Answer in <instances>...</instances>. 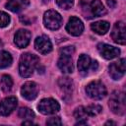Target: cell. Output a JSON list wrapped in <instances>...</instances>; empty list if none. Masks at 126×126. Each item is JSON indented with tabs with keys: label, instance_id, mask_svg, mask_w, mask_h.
<instances>
[{
	"label": "cell",
	"instance_id": "2",
	"mask_svg": "<svg viewBox=\"0 0 126 126\" xmlns=\"http://www.w3.org/2000/svg\"><path fill=\"white\" fill-rule=\"evenodd\" d=\"M108 105L111 111L115 114L122 115L125 112L126 102H125V94L120 91H115L111 94Z\"/></svg>",
	"mask_w": 126,
	"mask_h": 126
},
{
	"label": "cell",
	"instance_id": "22",
	"mask_svg": "<svg viewBox=\"0 0 126 126\" xmlns=\"http://www.w3.org/2000/svg\"><path fill=\"white\" fill-rule=\"evenodd\" d=\"M12 56L7 51H0V69L7 68L12 64Z\"/></svg>",
	"mask_w": 126,
	"mask_h": 126
},
{
	"label": "cell",
	"instance_id": "4",
	"mask_svg": "<svg viewBox=\"0 0 126 126\" xmlns=\"http://www.w3.org/2000/svg\"><path fill=\"white\" fill-rule=\"evenodd\" d=\"M43 24L47 29L51 31L58 30L62 26V17L58 12L54 10H48L44 13Z\"/></svg>",
	"mask_w": 126,
	"mask_h": 126
},
{
	"label": "cell",
	"instance_id": "27",
	"mask_svg": "<svg viewBox=\"0 0 126 126\" xmlns=\"http://www.w3.org/2000/svg\"><path fill=\"white\" fill-rule=\"evenodd\" d=\"M60 55H67V56H72L73 53L75 52L74 46H65L60 49Z\"/></svg>",
	"mask_w": 126,
	"mask_h": 126
},
{
	"label": "cell",
	"instance_id": "28",
	"mask_svg": "<svg viewBox=\"0 0 126 126\" xmlns=\"http://www.w3.org/2000/svg\"><path fill=\"white\" fill-rule=\"evenodd\" d=\"M47 125H61L62 121L59 117H51L46 121Z\"/></svg>",
	"mask_w": 126,
	"mask_h": 126
},
{
	"label": "cell",
	"instance_id": "6",
	"mask_svg": "<svg viewBox=\"0 0 126 126\" xmlns=\"http://www.w3.org/2000/svg\"><path fill=\"white\" fill-rule=\"evenodd\" d=\"M111 37L114 42L124 45L126 42V37H125V24L124 22L120 21L114 24L112 32H111Z\"/></svg>",
	"mask_w": 126,
	"mask_h": 126
},
{
	"label": "cell",
	"instance_id": "16",
	"mask_svg": "<svg viewBox=\"0 0 126 126\" xmlns=\"http://www.w3.org/2000/svg\"><path fill=\"white\" fill-rule=\"evenodd\" d=\"M92 68V60L89 55L81 54L78 59V69L79 72L83 75H86L87 72Z\"/></svg>",
	"mask_w": 126,
	"mask_h": 126
},
{
	"label": "cell",
	"instance_id": "25",
	"mask_svg": "<svg viewBox=\"0 0 126 126\" xmlns=\"http://www.w3.org/2000/svg\"><path fill=\"white\" fill-rule=\"evenodd\" d=\"M9 23H10V16L5 12L0 11V28L7 27Z\"/></svg>",
	"mask_w": 126,
	"mask_h": 126
},
{
	"label": "cell",
	"instance_id": "9",
	"mask_svg": "<svg viewBox=\"0 0 126 126\" xmlns=\"http://www.w3.org/2000/svg\"><path fill=\"white\" fill-rule=\"evenodd\" d=\"M21 94L26 99L32 100L38 94V87L34 82H31V81L30 82H26L22 86Z\"/></svg>",
	"mask_w": 126,
	"mask_h": 126
},
{
	"label": "cell",
	"instance_id": "15",
	"mask_svg": "<svg viewBox=\"0 0 126 126\" xmlns=\"http://www.w3.org/2000/svg\"><path fill=\"white\" fill-rule=\"evenodd\" d=\"M29 0H8L6 3V8L14 13H18L29 6Z\"/></svg>",
	"mask_w": 126,
	"mask_h": 126
},
{
	"label": "cell",
	"instance_id": "14",
	"mask_svg": "<svg viewBox=\"0 0 126 126\" xmlns=\"http://www.w3.org/2000/svg\"><path fill=\"white\" fill-rule=\"evenodd\" d=\"M57 65L58 68L63 72V73H72L74 70V66H73V60L71 58V56H67V55H60V58L57 61Z\"/></svg>",
	"mask_w": 126,
	"mask_h": 126
},
{
	"label": "cell",
	"instance_id": "26",
	"mask_svg": "<svg viewBox=\"0 0 126 126\" xmlns=\"http://www.w3.org/2000/svg\"><path fill=\"white\" fill-rule=\"evenodd\" d=\"M55 2L60 8L65 10L70 9L74 4V0H55Z\"/></svg>",
	"mask_w": 126,
	"mask_h": 126
},
{
	"label": "cell",
	"instance_id": "12",
	"mask_svg": "<svg viewBox=\"0 0 126 126\" xmlns=\"http://www.w3.org/2000/svg\"><path fill=\"white\" fill-rule=\"evenodd\" d=\"M35 49L41 54H47L52 50V43L46 35L37 36L34 41Z\"/></svg>",
	"mask_w": 126,
	"mask_h": 126
},
{
	"label": "cell",
	"instance_id": "13",
	"mask_svg": "<svg viewBox=\"0 0 126 126\" xmlns=\"http://www.w3.org/2000/svg\"><path fill=\"white\" fill-rule=\"evenodd\" d=\"M31 36L32 34L29 31L21 29L18 32H16L15 36H14V41L19 48H25L30 43Z\"/></svg>",
	"mask_w": 126,
	"mask_h": 126
},
{
	"label": "cell",
	"instance_id": "23",
	"mask_svg": "<svg viewBox=\"0 0 126 126\" xmlns=\"http://www.w3.org/2000/svg\"><path fill=\"white\" fill-rule=\"evenodd\" d=\"M18 115L20 118H23V119H32L34 117V112L29 107H21L19 109Z\"/></svg>",
	"mask_w": 126,
	"mask_h": 126
},
{
	"label": "cell",
	"instance_id": "32",
	"mask_svg": "<svg viewBox=\"0 0 126 126\" xmlns=\"http://www.w3.org/2000/svg\"><path fill=\"white\" fill-rule=\"evenodd\" d=\"M2 45H3V43H2V40L0 39V46H2Z\"/></svg>",
	"mask_w": 126,
	"mask_h": 126
},
{
	"label": "cell",
	"instance_id": "31",
	"mask_svg": "<svg viewBox=\"0 0 126 126\" xmlns=\"http://www.w3.org/2000/svg\"><path fill=\"white\" fill-rule=\"evenodd\" d=\"M41 1H42L43 3H48V2H49V0H41Z\"/></svg>",
	"mask_w": 126,
	"mask_h": 126
},
{
	"label": "cell",
	"instance_id": "29",
	"mask_svg": "<svg viewBox=\"0 0 126 126\" xmlns=\"http://www.w3.org/2000/svg\"><path fill=\"white\" fill-rule=\"evenodd\" d=\"M107 5L110 8H114L116 6V2H115V0H107Z\"/></svg>",
	"mask_w": 126,
	"mask_h": 126
},
{
	"label": "cell",
	"instance_id": "1",
	"mask_svg": "<svg viewBox=\"0 0 126 126\" xmlns=\"http://www.w3.org/2000/svg\"><path fill=\"white\" fill-rule=\"evenodd\" d=\"M39 63V58L32 53H24L20 58L19 63V73L22 77L28 78L32 76L34 69Z\"/></svg>",
	"mask_w": 126,
	"mask_h": 126
},
{
	"label": "cell",
	"instance_id": "5",
	"mask_svg": "<svg viewBox=\"0 0 126 126\" xmlns=\"http://www.w3.org/2000/svg\"><path fill=\"white\" fill-rule=\"evenodd\" d=\"M37 108L42 114L49 115V114H54L58 112L60 109V105L55 99L49 97V98L41 99L37 105Z\"/></svg>",
	"mask_w": 126,
	"mask_h": 126
},
{
	"label": "cell",
	"instance_id": "20",
	"mask_svg": "<svg viewBox=\"0 0 126 126\" xmlns=\"http://www.w3.org/2000/svg\"><path fill=\"white\" fill-rule=\"evenodd\" d=\"M74 116L75 118L78 120V122L76 123V125H82V124H87V117L88 114L86 112L85 107L83 106H79L75 109L74 111Z\"/></svg>",
	"mask_w": 126,
	"mask_h": 126
},
{
	"label": "cell",
	"instance_id": "3",
	"mask_svg": "<svg viewBox=\"0 0 126 126\" xmlns=\"http://www.w3.org/2000/svg\"><path fill=\"white\" fill-rule=\"evenodd\" d=\"M86 93L87 94L94 99H101L106 95V88L104 85L99 81H94L91 82L86 87Z\"/></svg>",
	"mask_w": 126,
	"mask_h": 126
},
{
	"label": "cell",
	"instance_id": "10",
	"mask_svg": "<svg viewBox=\"0 0 126 126\" xmlns=\"http://www.w3.org/2000/svg\"><path fill=\"white\" fill-rule=\"evenodd\" d=\"M17 106V98L15 96H8L1 100L0 102V115L8 116L10 115Z\"/></svg>",
	"mask_w": 126,
	"mask_h": 126
},
{
	"label": "cell",
	"instance_id": "18",
	"mask_svg": "<svg viewBox=\"0 0 126 126\" xmlns=\"http://www.w3.org/2000/svg\"><path fill=\"white\" fill-rule=\"evenodd\" d=\"M90 8H91L92 14L94 17H100L106 13V10L100 0H92L90 4Z\"/></svg>",
	"mask_w": 126,
	"mask_h": 126
},
{
	"label": "cell",
	"instance_id": "11",
	"mask_svg": "<svg viewBox=\"0 0 126 126\" xmlns=\"http://www.w3.org/2000/svg\"><path fill=\"white\" fill-rule=\"evenodd\" d=\"M97 50L100 53V55L105 59H113L120 54V50L117 47H114L106 43H98Z\"/></svg>",
	"mask_w": 126,
	"mask_h": 126
},
{
	"label": "cell",
	"instance_id": "21",
	"mask_svg": "<svg viewBox=\"0 0 126 126\" xmlns=\"http://www.w3.org/2000/svg\"><path fill=\"white\" fill-rule=\"evenodd\" d=\"M0 85H1V89L4 93H9L12 90V87H13V80H12L11 76L3 75L1 77Z\"/></svg>",
	"mask_w": 126,
	"mask_h": 126
},
{
	"label": "cell",
	"instance_id": "19",
	"mask_svg": "<svg viewBox=\"0 0 126 126\" xmlns=\"http://www.w3.org/2000/svg\"><path fill=\"white\" fill-rule=\"evenodd\" d=\"M91 29L97 34H105L109 30V24L106 21H97L91 25Z\"/></svg>",
	"mask_w": 126,
	"mask_h": 126
},
{
	"label": "cell",
	"instance_id": "8",
	"mask_svg": "<svg viewBox=\"0 0 126 126\" xmlns=\"http://www.w3.org/2000/svg\"><path fill=\"white\" fill-rule=\"evenodd\" d=\"M66 31L74 36H79L84 31V25L79 18L71 17L66 25Z\"/></svg>",
	"mask_w": 126,
	"mask_h": 126
},
{
	"label": "cell",
	"instance_id": "17",
	"mask_svg": "<svg viewBox=\"0 0 126 126\" xmlns=\"http://www.w3.org/2000/svg\"><path fill=\"white\" fill-rule=\"evenodd\" d=\"M58 85H59L62 93H64V96L65 95L71 96V94L73 91V82L70 78H67V77L60 78L58 81Z\"/></svg>",
	"mask_w": 126,
	"mask_h": 126
},
{
	"label": "cell",
	"instance_id": "7",
	"mask_svg": "<svg viewBox=\"0 0 126 126\" xmlns=\"http://www.w3.org/2000/svg\"><path fill=\"white\" fill-rule=\"evenodd\" d=\"M109 75L113 80L121 79L125 74V59L122 58L109 65Z\"/></svg>",
	"mask_w": 126,
	"mask_h": 126
},
{
	"label": "cell",
	"instance_id": "30",
	"mask_svg": "<svg viewBox=\"0 0 126 126\" xmlns=\"http://www.w3.org/2000/svg\"><path fill=\"white\" fill-rule=\"evenodd\" d=\"M32 124H34L32 121H24L22 123V125H32Z\"/></svg>",
	"mask_w": 126,
	"mask_h": 126
},
{
	"label": "cell",
	"instance_id": "24",
	"mask_svg": "<svg viewBox=\"0 0 126 126\" xmlns=\"http://www.w3.org/2000/svg\"><path fill=\"white\" fill-rule=\"evenodd\" d=\"M86 112L88 114V116H95L97 114H99L102 110V107L98 104H91L88 107L85 108Z\"/></svg>",
	"mask_w": 126,
	"mask_h": 126
}]
</instances>
